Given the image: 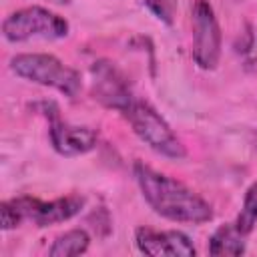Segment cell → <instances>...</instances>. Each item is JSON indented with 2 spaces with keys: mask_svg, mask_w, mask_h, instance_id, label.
Returning <instances> with one entry per match:
<instances>
[{
  "mask_svg": "<svg viewBox=\"0 0 257 257\" xmlns=\"http://www.w3.org/2000/svg\"><path fill=\"white\" fill-rule=\"evenodd\" d=\"M133 128V133L155 153L167 157V159H185L187 149L181 143V139L173 133L169 122L147 102L133 100V104L122 112Z\"/></svg>",
  "mask_w": 257,
  "mask_h": 257,
  "instance_id": "5b68a950",
  "label": "cell"
},
{
  "mask_svg": "<svg viewBox=\"0 0 257 257\" xmlns=\"http://www.w3.org/2000/svg\"><path fill=\"white\" fill-rule=\"evenodd\" d=\"M48 137H50L52 149L62 157H78V155L90 153L98 143V135L94 128L70 124L64 120H58L56 116L50 122Z\"/></svg>",
  "mask_w": 257,
  "mask_h": 257,
  "instance_id": "9c48e42d",
  "label": "cell"
},
{
  "mask_svg": "<svg viewBox=\"0 0 257 257\" xmlns=\"http://www.w3.org/2000/svg\"><path fill=\"white\" fill-rule=\"evenodd\" d=\"M193 60L201 70H215L221 60V26L209 0H195L191 10Z\"/></svg>",
  "mask_w": 257,
  "mask_h": 257,
  "instance_id": "8992f818",
  "label": "cell"
},
{
  "mask_svg": "<svg viewBox=\"0 0 257 257\" xmlns=\"http://www.w3.org/2000/svg\"><path fill=\"white\" fill-rule=\"evenodd\" d=\"M90 235L84 229H70L58 235L48 247L50 257H76L88 251Z\"/></svg>",
  "mask_w": 257,
  "mask_h": 257,
  "instance_id": "8fae6325",
  "label": "cell"
},
{
  "mask_svg": "<svg viewBox=\"0 0 257 257\" xmlns=\"http://www.w3.org/2000/svg\"><path fill=\"white\" fill-rule=\"evenodd\" d=\"M90 74H92V96L102 106L124 112L133 104L135 98L131 84L114 62L100 58L90 66Z\"/></svg>",
  "mask_w": 257,
  "mask_h": 257,
  "instance_id": "52a82bcc",
  "label": "cell"
},
{
  "mask_svg": "<svg viewBox=\"0 0 257 257\" xmlns=\"http://www.w3.org/2000/svg\"><path fill=\"white\" fill-rule=\"evenodd\" d=\"M245 235L239 233V229L235 227V223H227L221 225L219 229H215V233L209 237V255L221 257V255H229V257H239L245 253Z\"/></svg>",
  "mask_w": 257,
  "mask_h": 257,
  "instance_id": "30bf717a",
  "label": "cell"
},
{
  "mask_svg": "<svg viewBox=\"0 0 257 257\" xmlns=\"http://www.w3.org/2000/svg\"><path fill=\"white\" fill-rule=\"evenodd\" d=\"M135 245L149 257H195L193 241L181 231H157L153 227H139L135 231Z\"/></svg>",
  "mask_w": 257,
  "mask_h": 257,
  "instance_id": "ba28073f",
  "label": "cell"
},
{
  "mask_svg": "<svg viewBox=\"0 0 257 257\" xmlns=\"http://www.w3.org/2000/svg\"><path fill=\"white\" fill-rule=\"evenodd\" d=\"M84 207V199L80 195H66L52 201H40L36 197H14L0 203V227L2 231H10L20 227L24 221H30L34 227H50L76 217Z\"/></svg>",
  "mask_w": 257,
  "mask_h": 257,
  "instance_id": "7a4b0ae2",
  "label": "cell"
},
{
  "mask_svg": "<svg viewBox=\"0 0 257 257\" xmlns=\"http://www.w3.org/2000/svg\"><path fill=\"white\" fill-rule=\"evenodd\" d=\"M133 173L143 199L163 219L185 225H203L213 219V207L181 181L163 175L141 161L135 163Z\"/></svg>",
  "mask_w": 257,
  "mask_h": 257,
  "instance_id": "6da1fadb",
  "label": "cell"
},
{
  "mask_svg": "<svg viewBox=\"0 0 257 257\" xmlns=\"http://www.w3.org/2000/svg\"><path fill=\"white\" fill-rule=\"evenodd\" d=\"M48 2H54V4H68L70 0H48Z\"/></svg>",
  "mask_w": 257,
  "mask_h": 257,
  "instance_id": "5bb4252c",
  "label": "cell"
},
{
  "mask_svg": "<svg viewBox=\"0 0 257 257\" xmlns=\"http://www.w3.org/2000/svg\"><path fill=\"white\" fill-rule=\"evenodd\" d=\"M239 2H241V0H239Z\"/></svg>",
  "mask_w": 257,
  "mask_h": 257,
  "instance_id": "9a60e30c",
  "label": "cell"
},
{
  "mask_svg": "<svg viewBox=\"0 0 257 257\" xmlns=\"http://www.w3.org/2000/svg\"><path fill=\"white\" fill-rule=\"evenodd\" d=\"M143 2L149 8V12L157 20H161L163 24L171 26L175 22V16H177V10H179L177 0H143Z\"/></svg>",
  "mask_w": 257,
  "mask_h": 257,
  "instance_id": "4fadbf2b",
  "label": "cell"
},
{
  "mask_svg": "<svg viewBox=\"0 0 257 257\" xmlns=\"http://www.w3.org/2000/svg\"><path fill=\"white\" fill-rule=\"evenodd\" d=\"M255 225H257V181H253L249 185V189L245 191L243 207H241V211L237 215V221H235V227L245 237L255 229Z\"/></svg>",
  "mask_w": 257,
  "mask_h": 257,
  "instance_id": "7c38bea8",
  "label": "cell"
},
{
  "mask_svg": "<svg viewBox=\"0 0 257 257\" xmlns=\"http://www.w3.org/2000/svg\"><path fill=\"white\" fill-rule=\"evenodd\" d=\"M10 70L18 78H24L40 86L54 88L68 98H74L82 88L78 70L66 66L54 54H46V52L16 54L10 58Z\"/></svg>",
  "mask_w": 257,
  "mask_h": 257,
  "instance_id": "3957f363",
  "label": "cell"
},
{
  "mask_svg": "<svg viewBox=\"0 0 257 257\" xmlns=\"http://www.w3.org/2000/svg\"><path fill=\"white\" fill-rule=\"evenodd\" d=\"M68 34V22L64 16L44 6H24L10 12L2 22V36L6 42L20 44L34 38L56 40Z\"/></svg>",
  "mask_w": 257,
  "mask_h": 257,
  "instance_id": "277c9868",
  "label": "cell"
}]
</instances>
